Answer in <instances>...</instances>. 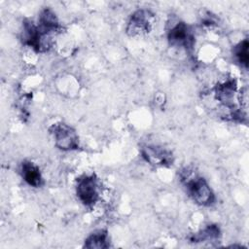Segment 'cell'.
<instances>
[{
    "label": "cell",
    "mask_w": 249,
    "mask_h": 249,
    "mask_svg": "<svg viewBox=\"0 0 249 249\" xmlns=\"http://www.w3.org/2000/svg\"><path fill=\"white\" fill-rule=\"evenodd\" d=\"M182 181L187 189V193L196 204L210 206L214 203V193L204 178L185 171L182 174Z\"/></svg>",
    "instance_id": "obj_1"
},
{
    "label": "cell",
    "mask_w": 249,
    "mask_h": 249,
    "mask_svg": "<svg viewBox=\"0 0 249 249\" xmlns=\"http://www.w3.org/2000/svg\"><path fill=\"white\" fill-rule=\"evenodd\" d=\"M49 131L58 149L73 151L79 148V136L72 126L64 123H55L50 126Z\"/></svg>",
    "instance_id": "obj_2"
},
{
    "label": "cell",
    "mask_w": 249,
    "mask_h": 249,
    "mask_svg": "<svg viewBox=\"0 0 249 249\" xmlns=\"http://www.w3.org/2000/svg\"><path fill=\"white\" fill-rule=\"evenodd\" d=\"M99 180L93 173L83 175L77 180L76 194L79 200L86 206H91L99 199Z\"/></svg>",
    "instance_id": "obj_3"
},
{
    "label": "cell",
    "mask_w": 249,
    "mask_h": 249,
    "mask_svg": "<svg viewBox=\"0 0 249 249\" xmlns=\"http://www.w3.org/2000/svg\"><path fill=\"white\" fill-rule=\"evenodd\" d=\"M155 14L147 9L135 11L129 18L125 31L129 36L144 35L153 29Z\"/></svg>",
    "instance_id": "obj_4"
},
{
    "label": "cell",
    "mask_w": 249,
    "mask_h": 249,
    "mask_svg": "<svg viewBox=\"0 0 249 249\" xmlns=\"http://www.w3.org/2000/svg\"><path fill=\"white\" fill-rule=\"evenodd\" d=\"M168 42L172 47L184 48L189 51L195 45V37L191 28L185 22H177L173 25L167 34Z\"/></svg>",
    "instance_id": "obj_5"
},
{
    "label": "cell",
    "mask_w": 249,
    "mask_h": 249,
    "mask_svg": "<svg viewBox=\"0 0 249 249\" xmlns=\"http://www.w3.org/2000/svg\"><path fill=\"white\" fill-rule=\"evenodd\" d=\"M144 160L155 166H168L173 162L172 153L160 146L147 145L141 149Z\"/></svg>",
    "instance_id": "obj_6"
},
{
    "label": "cell",
    "mask_w": 249,
    "mask_h": 249,
    "mask_svg": "<svg viewBox=\"0 0 249 249\" xmlns=\"http://www.w3.org/2000/svg\"><path fill=\"white\" fill-rule=\"evenodd\" d=\"M38 28L42 33L47 36L53 37L61 30V25L55 16V14L49 8L44 9L38 18Z\"/></svg>",
    "instance_id": "obj_7"
},
{
    "label": "cell",
    "mask_w": 249,
    "mask_h": 249,
    "mask_svg": "<svg viewBox=\"0 0 249 249\" xmlns=\"http://www.w3.org/2000/svg\"><path fill=\"white\" fill-rule=\"evenodd\" d=\"M236 93V82L232 79L218 84L215 88V96L227 107H233Z\"/></svg>",
    "instance_id": "obj_8"
},
{
    "label": "cell",
    "mask_w": 249,
    "mask_h": 249,
    "mask_svg": "<svg viewBox=\"0 0 249 249\" xmlns=\"http://www.w3.org/2000/svg\"><path fill=\"white\" fill-rule=\"evenodd\" d=\"M20 172L23 180L31 187L39 188L43 185V178L39 167L29 160H24L21 163Z\"/></svg>",
    "instance_id": "obj_9"
},
{
    "label": "cell",
    "mask_w": 249,
    "mask_h": 249,
    "mask_svg": "<svg viewBox=\"0 0 249 249\" xmlns=\"http://www.w3.org/2000/svg\"><path fill=\"white\" fill-rule=\"evenodd\" d=\"M86 248H107L109 247V236L106 231L99 230L94 232H92L86 240H85V245Z\"/></svg>",
    "instance_id": "obj_10"
},
{
    "label": "cell",
    "mask_w": 249,
    "mask_h": 249,
    "mask_svg": "<svg viewBox=\"0 0 249 249\" xmlns=\"http://www.w3.org/2000/svg\"><path fill=\"white\" fill-rule=\"evenodd\" d=\"M220 237V229L216 225H209L202 231L195 233L191 240L193 242H203V241H214Z\"/></svg>",
    "instance_id": "obj_11"
},
{
    "label": "cell",
    "mask_w": 249,
    "mask_h": 249,
    "mask_svg": "<svg viewBox=\"0 0 249 249\" xmlns=\"http://www.w3.org/2000/svg\"><path fill=\"white\" fill-rule=\"evenodd\" d=\"M248 47L249 43L248 40L245 39L242 42H240L235 48H234V55L237 59V61L243 65L245 68L248 66V60H249V54H248Z\"/></svg>",
    "instance_id": "obj_12"
}]
</instances>
